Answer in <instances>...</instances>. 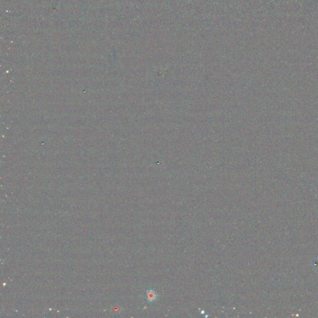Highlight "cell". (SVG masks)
<instances>
[{"label":"cell","instance_id":"6da1fadb","mask_svg":"<svg viewBox=\"0 0 318 318\" xmlns=\"http://www.w3.org/2000/svg\"><path fill=\"white\" fill-rule=\"evenodd\" d=\"M146 298L149 302H154L157 299V295L153 290H149L147 291Z\"/></svg>","mask_w":318,"mask_h":318}]
</instances>
